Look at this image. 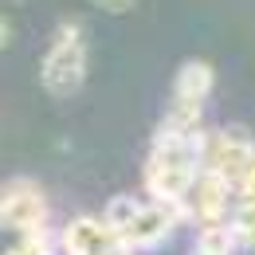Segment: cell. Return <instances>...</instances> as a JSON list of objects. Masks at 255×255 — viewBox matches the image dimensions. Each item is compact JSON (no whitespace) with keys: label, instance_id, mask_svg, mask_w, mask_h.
<instances>
[{"label":"cell","instance_id":"cell-9","mask_svg":"<svg viewBox=\"0 0 255 255\" xmlns=\"http://www.w3.org/2000/svg\"><path fill=\"white\" fill-rule=\"evenodd\" d=\"M228 232L236 236V244H240L244 252H255V204H236Z\"/></svg>","mask_w":255,"mask_h":255},{"label":"cell","instance_id":"cell-1","mask_svg":"<svg viewBox=\"0 0 255 255\" xmlns=\"http://www.w3.org/2000/svg\"><path fill=\"white\" fill-rule=\"evenodd\" d=\"M204 145H208V126L189 129L161 118L157 133L149 141V153H145V192L181 208L204 173Z\"/></svg>","mask_w":255,"mask_h":255},{"label":"cell","instance_id":"cell-4","mask_svg":"<svg viewBox=\"0 0 255 255\" xmlns=\"http://www.w3.org/2000/svg\"><path fill=\"white\" fill-rule=\"evenodd\" d=\"M39 83L51 98H75L87 83V32L75 16L55 24L39 59Z\"/></svg>","mask_w":255,"mask_h":255},{"label":"cell","instance_id":"cell-8","mask_svg":"<svg viewBox=\"0 0 255 255\" xmlns=\"http://www.w3.org/2000/svg\"><path fill=\"white\" fill-rule=\"evenodd\" d=\"M240 244L228 228H216V232H196V244H192L189 255H236Z\"/></svg>","mask_w":255,"mask_h":255},{"label":"cell","instance_id":"cell-5","mask_svg":"<svg viewBox=\"0 0 255 255\" xmlns=\"http://www.w3.org/2000/svg\"><path fill=\"white\" fill-rule=\"evenodd\" d=\"M212 87H216V71L204 63V59L181 63V71L173 75L165 122L189 126V129H204V106H208V98H212Z\"/></svg>","mask_w":255,"mask_h":255},{"label":"cell","instance_id":"cell-6","mask_svg":"<svg viewBox=\"0 0 255 255\" xmlns=\"http://www.w3.org/2000/svg\"><path fill=\"white\" fill-rule=\"evenodd\" d=\"M232 208H236L232 189L224 185L212 169H204L200 181L192 185V192L185 196V204H181V216H185V224L196 228V232H216V228H228V224H232Z\"/></svg>","mask_w":255,"mask_h":255},{"label":"cell","instance_id":"cell-2","mask_svg":"<svg viewBox=\"0 0 255 255\" xmlns=\"http://www.w3.org/2000/svg\"><path fill=\"white\" fill-rule=\"evenodd\" d=\"M0 220H4V255H59L63 252V240L51 228L47 192L28 177L4 181Z\"/></svg>","mask_w":255,"mask_h":255},{"label":"cell","instance_id":"cell-3","mask_svg":"<svg viewBox=\"0 0 255 255\" xmlns=\"http://www.w3.org/2000/svg\"><path fill=\"white\" fill-rule=\"evenodd\" d=\"M102 220L114 228V236L129 252H153L185 224V216L181 208L165 204L149 192H122L102 208Z\"/></svg>","mask_w":255,"mask_h":255},{"label":"cell","instance_id":"cell-10","mask_svg":"<svg viewBox=\"0 0 255 255\" xmlns=\"http://www.w3.org/2000/svg\"><path fill=\"white\" fill-rule=\"evenodd\" d=\"M133 4H137V0H95V8H102V12H114V16H118V12H129Z\"/></svg>","mask_w":255,"mask_h":255},{"label":"cell","instance_id":"cell-7","mask_svg":"<svg viewBox=\"0 0 255 255\" xmlns=\"http://www.w3.org/2000/svg\"><path fill=\"white\" fill-rule=\"evenodd\" d=\"M63 255H133L102 216H75L59 228Z\"/></svg>","mask_w":255,"mask_h":255}]
</instances>
